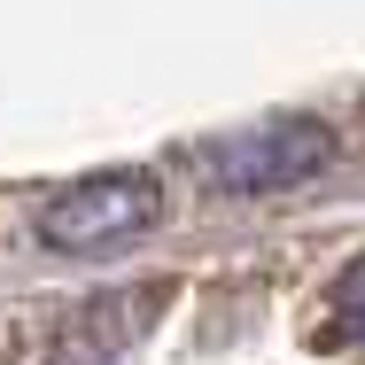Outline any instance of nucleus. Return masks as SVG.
<instances>
[{
  "mask_svg": "<svg viewBox=\"0 0 365 365\" xmlns=\"http://www.w3.org/2000/svg\"><path fill=\"white\" fill-rule=\"evenodd\" d=\"M218 195H280V187H303L334 163V133L319 117H257L241 133H218V140H195L187 155Z\"/></svg>",
  "mask_w": 365,
  "mask_h": 365,
  "instance_id": "nucleus-1",
  "label": "nucleus"
},
{
  "mask_svg": "<svg viewBox=\"0 0 365 365\" xmlns=\"http://www.w3.org/2000/svg\"><path fill=\"white\" fill-rule=\"evenodd\" d=\"M155 210H163V187L148 171H93L39 210V241L55 257H109V249L140 241Z\"/></svg>",
  "mask_w": 365,
  "mask_h": 365,
  "instance_id": "nucleus-2",
  "label": "nucleus"
},
{
  "mask_svg": "<svg viewBox=\"0 0 365 365\" xmlns=\"http://www.w3.org/2000/svg\"><path fill=\"white\" fill-rule=\"evenodd\" d=\"M163 295L171 288H133V295H101V303H86L63 319V334L47 342V365H117V350H133L148 334V319L163 311Z\"/></svg>",
  "mask_w": 365,
  "mask_h": 365,
  "instance_id": "nucleus-3",
  "label": "nucleus"
},
{
  "mask_svg": "<svg viewBox=\"0 0 365 365\" xmlns=\"http://www.w3.org/2000/svg\"><path fill=\"white\" fill-rule=\"evenodd\" d=\"M327 303H334L327 342H350V350H365V257L342 272V280H334V295H327Z\"/></svg>",
  "mask_w": 365,
  "mask_h": 365,
  "instance_id": "nucleus-4",
  "label": "nucleus"
}]
</instances>
